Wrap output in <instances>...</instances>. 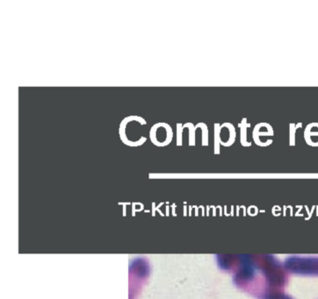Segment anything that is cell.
<instances>
[{"label": "cell", "instance_id": "cell-10", "mask_svg": "<svg viewBox=\"0 0 318 299\" xmlns=\"http://www.w3.org/2000/svg\"><path fill=\"white\" fill-rule=\"evenodd\" d=\"M183 129H189V146L194 147L195 146V133H196V126H194L192 123H187L183 125Z\"/></svg>", "mask_w": 318, "mask_h": 299}, {"label": "cell", "instance_id": "cell-3", "mask_svg": "<svg viewBox=\"0 0 318 299\" xmlns=\"http://www.w3.org/2000/svg\"><path fill=\"white\" fill-rule=\"evenodd\" d=\"M236 129L230 123H223L219 129V140L222 146L225 148L231 147L236 142Z\"/></svg>", "mask_w": 318, "mask_h": 299}, {"label": "cell", "instance_id": "cell-11", "mask_svg": "<svg viewBox=\"0 0 318 299\" xmlns=\"http://www.w3.org/2000/svg\"><path fill=\"white\" fill-rule=\"evenodd\" d=\"M262 299H293L291 296H288L286 293L282 290L278 291H272V292L267 294L264 296Z\"/></svg>", "mask_w": 318, "mask_h": 299}, {"label": "cell", "instance_id": "cell-8", "mask_svg": "<svg viewBox=\"0 0 318 299\" xmlns=\"http://www.w3.org/2000/svg\"><path fill=\"white\" fill-rule=\"evenodd\" d=\"M302 126V123H298V124H294L291 123L289 125V145L290 146H295V133L298 129H301Z\"/></svg>", "mask_w": 318, "mask_h": 299}, {"label": "cell", "instance_id": "cell-4", "mask_svg": "<svg viewBox=\"0 0 318 299\" xmlns=\"http://www.w3.org/2000/svg\"><path fill=\"white\" fill-rule=\"evenodd\" d=\"M274 135V131L272 125L268 123H259L254 127L253 133V138L256 145L261 147V138L262 137H271Z\"/></svg>", "mask_w": 318, "mask_h": 299}, {"label": "cell", "instance_id": "cell-5", "mask_svg": "<svg viewBox=\"0 0 318 299\" xmlns=\"http://www.w3.org/2000/svg\"><path fill=\"white\" fill-rule=\"evenodd\" d=\"M238 125H239L240 127V142H241V145L244 148H250L253 145V143L248 142L247 129L251 126V124L247 123V118H243L242 119V122Z\"/></svg>", "mask_w": 318, "mask_h": 299}, {"label": "cell", "instance_id": "cell-12", "mask_svg": "<svg viewBox=\"0 0 318 299\" xmlns=\"http://www.w3.org/2000/svg\"><path fill=\"white\" fill-rule=\"evenodd\" d=\"M183 125L177 124V145L182 146V133H183Z\"/></svg>", "mask_w": 318, "mask_h": 299}, {"label": "cell", "instance_id": "cell-7", "mask_svg": "<svg viewBox=\"0 0 318 299\" xmlns=\"http://www.w3.org/2000/svg\"><path fill=\"white\" fill-rule=\"evenodd\" d=\"M314 136H318V130L315 132L313 131V123H311L306 126L305 131H304V139H305L306 143L310 147H314V143L312 141V137Z\"/></svg>", "mask_w": 318, "mask_h": 299}, {"label": "cell", "instance_id": "cell-9", "mask_svg": "<svg viewBox=\"0 0 318 299\" xmlns=\"http://www.w3.org/2000/svg\"><path fill=\"white\" fill-rule=\"evenodd\" d=\"M200 129L202 133V142L201 144L204 147L208 146V129L205 123H199L196 125V129Z\"/></svg>", "mask_w": 318, "mask_h": 299}, {"label": "cell", "instance_id": "cell-1", "mask_svg": "<svg viewBox=\"0 0 318 299\" xmlns=\"http://www.w3.org/2000/svg\"><path fill=\"white\" fill-rule=\"evenodd\" d=\"M284 267L294 273L318 275V257H289Z\"/></svg>", "mask_w": 318, "mask_h": 299}, {"label": "cell", "instance_id": "cell-6", "mask_svg": "<svg viewBox=\"0 0 318 299\" xmlns=\"http://www.w3.org/2000/svg\"><path fill=\"white\" fill-rule=\"evenodd\" d=\"M220 124L216 123L214 125V153L215 155H220V140H219V129H220Z\"/></svg>", "mask_w": 318, "mask_h": 299}, {"label": "cell", "instance_id": "cell-2", "mask_svg": "<svg viewBox=\"0 0 318 299\" xmlns=\"http://www.w3.org/2000/svg\"><path fill=\"white\" fill-rule=\"evenodd\" d=\"M150 138L157 147H165L171 143L173 132L171 126L165 123H158L151 127Z\"/></svg>", "mask_w": 318, "mask_h": 299}]
</instances>
